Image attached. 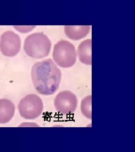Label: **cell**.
Here are the masks:
<instances>
[{
  "instance_id": "obj_1",
  "label": "cell",
  "mask_w": 135,
  "mask_h": 152,
  "mask_svg": "<svg viewBox=\"0 0 135 152\" xmlns=\"http://www.w3.org/2000/svg\"><path fill=\"white\" fill-rule=\"evenodd\" d=\"M33 84L37 91L42 95H51L59 89L61 79L59 68L51 59L38 61L31 70Z\"/></svg>"
},
{
  "instance_id": "obj_2",
  "label": "cell",
  "mask_w": 135,
  "mask_h": 152,
  "mask_svg": "<svg viewBox=\"0 0 135 152\" xmlns=\"http://www.w3.org/2000/svg\"><path fill=\"white\" fill-rule=\"evenodd\" d=\"M51 48L49 37L41 33H35L26 37L24 43V50L26 54L34 59H42L47 56Z\"/></svg>"
},
{
  "instance_id": "obj_3",
  "label": "cell",
  "mask_w": 135,
  "mask_h": 152,
  "mask_svg": "<svg viewBox=\"0 0 135 152\" xmlns=\"http://www.w3.org/2000/svg\"><path fill=\"white\" fill-rule=\"evenodd\" d=\"M53 57L55 62L60 67L70 68L76 63V48L70 42L61 40L54 46Z\"/></svg>"
},
{
  "instance_id": "obj_4",
  "label": "cell",
  "mask_w": 135,
  "mask_h": 152,
  "mask_svg": "<svg viewBox=\"0 0 135 152\" xmlns=\"http://www.w3.org/2000/svg\"><path fill=\"white\" fill-rule=\"evenodd\" d=\"M43 104L41 98L35 94H29L23 98L18 105L21 117L26 120H34L41 115Z\"/></svg>"
},
{
  "instance_id": "obj_5",
  "label": "cell",
  "mask_w": 135,
  "mask_h": 152,
  "mask_svg": "<svg viewBox=\"0 0 135 152\" xmlns=\"http://www.w3.org/2000/svg\"><path fill=\"white\" fill-rule=\"evenodd\" d=\"M21 48L20 38L15 33L8 31L0 38V51L6 56L12 57L18 54Z\"/></svg>"
},
{
  "instance_id": "obj_6",
  "label": "cell",
  "mask_w": 135,
  "mask_h": 152,
  "mask_svg": "<svg viewBox=\"0 0 135 152\" xmlns=\"http://www.w3.org/2000/svg\"><path fill=\"white\" fill-rule=\"evenodd\" d=\"M56 110L62 114H69L75 112L78 105L76 95L68 90L59 92L54 100Z\"/></svg>"
},
{
  "instance_id": "obj_7",
  "label": "cell",
  "mask_w": 135,
  "mask_h": 152,
  "mask_svg": "<svg viewBox=\"0 0 135 152\" xmlns=\"http://www.w3.org/2000/svg\"><path fill=\"white\" fill-rule=\"evenodd\" d=\"M78 59L82 63L92 65V39H87L79 45L77 49Z\"/></svg>"
},
{
  "instance_id": "obj_8",
  "label": "cell",
  "mask_w": 135,
  "mask_h": 152,
  "mask_svg": "<svg viewBox=\"0 0 135 152\" xmlns=\"http://www.w3.org/2000/svg\"><path fill=\"white\" fill-rule=\"evenodd\" d=\"M91 30L90 26H65L64 32L72 40H80L85 38Z\"/></svg>"
},
{
  "instance_id": "obj_9",
  "label": "cell",
  "mask_w": 135,
  "mask_h": 152,
  "mask_svg": "<svg viewBox=\"0 0 135 152\" xmlns=\"http://www.w3.org/2000/svg\"><path fill=\"white\" fill-rule=\"evenodd\" d=\"M15 105L8 99H0V124L9 122L15 114Z\"/></svg>"
},
{
  "instance_id": "obj_10",
  "label": "cell",
  "mask_w": 135,
  "mask_h": 152,
  "mask_svg": "<svg viewBox=\"0 0 135 152\" xmlns=\"http://www.w3.org/2000/svg\"><path fill=\"white\" fill-rule=\"evenodd\" d=\"M92 96L88 95L84 98L81 104V110L82 113L87 118L92 119Z\"/></svg>"
}]
</instances>
